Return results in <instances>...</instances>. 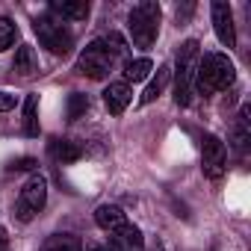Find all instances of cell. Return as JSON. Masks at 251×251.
I'll list each match as a JSON object with an SVG mask.
<instances>
[{
    "label": "cell",
    "mask_w": 251,
    "mask_h": 251,
    "mask_svg": "<svg viewBox=\"0 0 251 251\" xmlns=\"http://www.w3.org/2000/svg\"><path fill=\"white\" fill-rule=\"evenodd\" d=\"M210 18H213V30L219 36V42L225 48H233L236 45V27H233V12H230V3L225 0H216L210 6Z\"/></svg>",
    "instance_id": "ba28073f"
},
{
    "label": "cell",
    "mask_w": 251,
    "mask_h": 251,
    "mask_svg": "<svg viewBox=\"0 0 251 251\" xmlns=\"http://www.w3.org/2000/svg\"><path fill=\"white\" fill-rule=\"evenodd\" d=\"M18 39V27L9 18H0V50H9Z\"/></svg>",
    "instance_id": "7402d4cb"
},
{
    "label": "cell",
    "mask_w": 251,
    "mask_h": 251,
    "mask_svg": "<svg viewBox=\"0 0 251 251\" xmlns=\"http://www.w3.org/2000/svg\"><path fill=\"white\" fill-rule=\"evenodd\" d=\"M9 109H15V95L0 92V112H9Z\"/></svg>",
    "instance_id": "603a6c76"
},
{
    "label": "cell",
    "mask_w": 251,
    "mask_h": 251,
    "mask_svg": "<svg viewBox=\"0 0 251 251\" xmlns=\"http://www.w3.org/2000/svg\"><path fill=\"white\" fill-rule=\"evenodd\" d=\"M160 3H154V0H142V3H136L130 9V18H127V30L133 36V45L136 48H151L160 36Z\"/></svg>",
    "instance_id": "7a4b0ae2"
},
{
    "label": "cell",
    "mask_w": 251,
    "mask_h": 251,
    "mask_svg": "<svg viewBox=\"0 0 251 251\" xmlns=\"http://www.w3.org/2000/svg\"><path fill=\"white\" fill-rule=\"evenodd\" d=\"M112 62H115V56H109L98 42H92L77 56V71L83 77H89V80H106L109 71H112Z\"/></svg>",
    "instance_id": "8992f818"
},
{
    "label": "cell",
    "mask_w": 251,
    "mask_h": 251,
    "mask_svg": "<svg viewBox=\"0 0 251 251\" xmlns=\"http://www.w3.org/2000/svg\"><path fill=\"white\" fill-rule=\"evenodd\" d=\"M248 115H251V109H248V106H242V109H239V118H236V127H233V142H236V148H239V151H245V148H248V142H251Z\"/></svg>",
    "instance_id": "d6986e66"
},
{
    "label": "cell",
    "mask_w": 251,
    "mask_h": 251,
    "mask_svg": "<svg viewBox=\"0 0 251 251\" xmlns=\"http://www.w3.org/2000/svg\"><path fill=\"white\" fill-rule=\"evenodd\" d=\"M12 68H15L21 77H30V74H36V71H39V62H36V53H33V48H30V45H21V48H18Z\"/></svg>",
    "instance_id": "e0dca14e"
},
{
    "label": "cell",
    "mask_w": 251,
    "mask_h": 251,
    "mask_svg": "<svg viewBox=\"0 0 251 251\" xmlns=\"http://www.w3.org/2000/svg\"><path fill=\"white\" fill-rule=\"evenodd\" d=\"M198 42L189 39L177 50V71H175V103L189 106L192 103V89H195V68H198Z\"/></svg>",
    "instance_id": "3957f363"
},
{
    "label": "cell",
    "mask_w": 251,
    "mask_h": 251,
    "mask_svg": "<svg viewBox=\"0 0 251 251\" xmlns=\"http://www.w3.org/2000/svg\"><path fill=\"white\" fill-rule=\"evenodd\" d=\"M201 169H204V175L210 180H219L225 175V169H227V148L213 133H207L204 142H201Z\"/></svg>",
    "instance_id": "52a82bcc"
},
{
    "label": "cell",
    "mask_w": 251,
    "mask_h": 251,
    "mask_svg": "<svg viewBox=\"0 0 251 251\" xmlns=\"http://www.w3.org/2000/svg\"><path fill=\"white\" fill-rule=\"evenodd\" d=\"M130 100H133V92H130V86L127 83H109L106 86V92H103V103H106V109L112 112V115H121L124 109L130 106Z\"/></svg>",
    "instance_id": "30bf717a"
},
{
    "label": "cell",
    "mask_w": 251,
    "mask_h": 251,
    "mask_svg": "<svg viewBox=\"0 0 251 251\" xmlns=\"http://www.w3.org/2000/svg\"><path fill=\"white\" fill-rule=\"evenodd\" d=\"M236 80V65L225 53H204L195 68V89L201 95H213L227 89Z\"/></svg>",
    "instance_id": "6da1fadb"
},
{
    "label": "cell",
    "mask_w": 251,
    "mask_h": 251,
    "mask_svg": "<svg viewBox=\"0 0 251 251\" xmlns=\"http://www.w3.org/2000/svg\"><path fill=\"white\" fill-rule=\"evenodd\" d=\"M95 222H98V227H103V230H118V227H124L127 225V213H124L118 204H100L98 210H95Z\"/></svg>",
    "instance_id": "8fae6325"
},
{
    "label": "cell",
    "mask_w": 251,
    "mask_h": 251,
    "mask_svg": "<svg viewBox=\"0 0 251 251\" xmlns=\"http://www.w3.org/2000/svg\"><path fill=\"white\" fill-rule=\"evenodd\" d=\"M86 112H89V98L80 95V92H74V95L68 98V121H77V118H83Z\"/></svg>",
    "instance_id": "44dd1931"
},
{
    "label": "cell",
    "mask_w": 251,
    "mask_h": 251,
    "mask_svg": "<svg viewBox=\"0 0 251 251\" xmlns=\"http://www.w3.org/2000/svg\"><path fill=\"white\" fill-rule=\"evenodd\" d=\"M109 56H124V53H127V42H124L118 33H106V36H100V39H95Z\"/></svg>",
    "instance_id": "ffe728a7"
},
{
    "label": "cell",
    "mask_w": 251,
    "mask_h": 251,
    "mask_svg": "<svg viewBox=\"0 0 251 251\" xmlns=\"http://www.w3.org/2000/svg\"><path fill=\"white\" fill-rule=\"evenodd\" d=\"M169 80H172V68H169V65H160V68H157V77H154V80L145 86V92H142L139 103H151V100H157V98L166 92Z\"/></svg>",
    "instance_id": "5bb4252c"
},
{
    "label": "cell",
    "mask_w": 251,
    "mask_h": 251,
    "mask_svg": "<svg viewBox=\"0 0 251 251\" xmlns=\"http://www.w3.org/2000/svg\"><path fill=\"white\" fill-rule=\"evenodd\" d=\"M50 12L65 18V21H86L89 18V3H83V0H53Z\"/></svg>",
    "instance_id": "7c38bea8"
},
{
    "label": "cell",
    "mask_w": 251,
    "mask_h": 251,
    "mask_svg": "<svg viewBox=\"0 0 251 251\" xmlns=\"http://www.w3.org/2000/svg\"><path fill=\"white\" fill-rule=\"evenodd\" d=\"M12 169H15V172H21V169H33V160H18V163H12Z\"/></svg>",
    "instance_id": "d4e9b609"
},
{
    "label": "cell",
    "mask_w": 251,
    "mask_h": 251,
    "mask_svg": "<svg viewBox=\"0 0 251 251\" xmlns=\"http://www.w3.org/2000/svg\"><path fill=\"white\" fill-rule=\"evenodd\" d=\"M154 71V62L148 59V56H142V59H127L124 62V83H139V80H145L148 74Z\"/></svg>",
    "instance_id": "9a60e30c"
},
{
    "label": "cell",
    "mask_w": 251,
    "mask_h": 251,
    "mask_svg": "<svg viewBox=\"0 0 251 251\" xmlns=\"http://www.w3.org/2000/svg\"><path fill=\"white\" fill-rule=\"evenodd\" d=\"M36 109H39V98L27 95V100H24V133L27 136H39V115H36Z\"/></svg>",
    "instance_id": "ac0fdd59"
},
{
    "label": "cell",
    "mask_w": 251,
    "mask_h": 251,
    "mask_svg": "<svg viewBox=\"0 0 251 251\" xmlns=\"http://www.w3.org/2000/svg\"><path fill=\"white\" fill-rule=\"evenodd\" d=\"M112 251H145V236L136 225H124L118 230H112V242H109Z\"/></svg>",
    "instance_id": "9c48e42d"
},
{
    "label": "cell",
    "mask_w": 251,
    "mask_h": 251,
    "mask_svg": "<svg viewBox=\"0 0 251 251\" xmlns=\"http://www.w3.org/2000/svg\"><path fill=\"white\" fill-rule=\"evenodd\" d=\"M151 251H163V245H157V248H151Z\"/></svg>",
    "instance_id": "4316f807"
},
{
    "label": "cell",
    "mask_w": 251,
    "mask_h": 251,
    "mask_svg": "<svg viewBox=\"0 0 251 251\" xmlns=\"http://www.w3.org/2000/svg\"><path fill=\"white\" fill-rule=\"evenodd\" d=\"M6 248H9V236H6L3 225H0V251H6Z\"/></svg>",
    "instance_id": "cb8c5ba5"
},
{
    "label": "cell",
    "mask_w": 251,
    "mask_h": 251,
    "mask_svg": "<svg viewBox=\"0 0 251 251\" xmlns=\"http://www.w3.org/2000/svg\"><path fill=\"white\" fill-rule=\"evenodd\" d=\"M83 251H106V248H103V245H86Z\"/></svg>",
    "instance_id": "484cf974"
},
{
    "label": "cell",
    "mask_w": 251,
    "mask_h": 251,
    "mask_svg": "<svg viewBox=\"0 0 251 251\" xmlns=\"http://www.w3.org/2000/svg\"><path fill=\"white\" fill-rule=\"evenodd\" d=\"M33 30H36V36H39V42H42L53 56L71 53L74 36H71V30H68L62 21H56V18H50V15H39L36 24H33Z\"/></svg>",
    "instance_id": "5b68a950"
},
{
    "label": "cell",
    "mask_w": 251,
    "mask_h": 251,
    "mask_svg": "<svg viewBox=\"0 0 251 251\" xmlns=\"http://www.w3.org/2000/svg\"><path fill=\"white\" fill-rule=\"evenodd\" d=\"M48 151H50V157L56 160V163H62V166H68V163H77L80 160V145L77 142H71V139H53L50 145H48Z\"/></svg>",
    "instance_id": "4fadbf2b"
},
{
    "label": "cell",
    "mask_w": 251,
    "mask_h": 251,
    "mask_svg": "<svg viewBox=\"0 0 251 251\" xmlns=\"http://www.w3.org/2000/svg\"><path fill=\"white\" fill-rule=\"evenodd\" d=\"M42 251H83V242L74 233H53L45 239Z\"/></svg>",
    "instance_id": "2e32d148"
},
{
    "label": "cell",
    "mask_w": 251,
    "mask_h": 251,
    "mask_svg": "<svg viewBox=\"0 0 251 251\" xmlns=\"http://www.w3.org/2000/svg\"><path fill=\"white\" fill-rule=\"evenodd\" d=\"M48 204V180L36 172L27 177V183L21 186L18 192V201H15V216L18 222H33Z\"/></svg>",
    "instance_id": "277c9868"
}]
</instances>
